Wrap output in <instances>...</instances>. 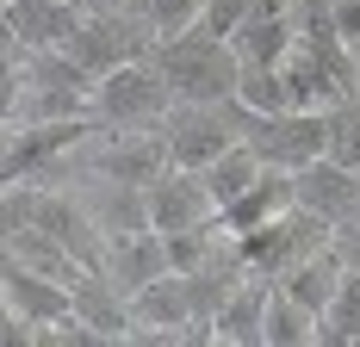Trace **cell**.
Wrapping results in <instances>:
<instances>
[{
    "instance_id": "cell-1",
    "label": "cell",
    "mask_w": 360,
    "mask_h": 347,
    "mask_svg": "<svg viewBox=\"0 0 360 347\" xmlns=\"http://www.w3.org/2000/svg\"><path fill=\"white\" fill-rule=\"evenodd\" d=\"M149 63L168 74L174 105H224V100H236V87H243V50L230 37L205 32V25L155 37Z\"/></svg>"
},
{
    "instance_id": "cell-2",
    "label": "cell",
    "mask_w": 360,
    "mask_h": 347,
    "mask_svg": "<svg viewBox=\"0 0 360 347\" xmlns=\"http://www.w3.org/2000/svg\"><path fill=\"white\" fill-rule=\"evenodd\" d=\"M168 105H174V87H168V74L155 69L149 56H137V63H124V69L100 74V87H94L100 124H162Z\"/></svg>"
},
{
    "instance_id": "cell-3",
    "label": "cell",
    "mask_w": 360,
    "mask_h": 347,
    "mask_svg": "<svg viewBox=\"0 0 360 347\" xmlns=\"http://www.w3.org/2000/svg\"><path fill=\"white\" fill-rule=\"evenodd\" d=\"M149 25V19H143ZM137 19H118V13H87L81 19V32L63 44L81 69H94V74H112V69H124V63H137V56H149L155 50V32H143Z\"/></svg>"
},
{
    "instance_id": "cell-4",
    "label": "cell",
    "mask_w": 360,
    "mask_h": 347,
    "mask_svg": "<svg viewBox=\"0 0 360 347\" xmlns=\"http://www.w3.org/2000/svg\"><path fill=\"white\" fill-rule=\"evenodd\" d=\"M162 131H168L174 168L205 174L217 155L236 143V118H230V105H180L174 118H162Z\"/></svg>"
},
{
    "instance_id": "cell-5",
    "label": "cell",
    "mask_w": 360,
    "mask_h": 347,
    "mask_svg": "<svg viewBox=\"0 0 360 347\" xmlns=\"http://www.w3.org/2000/svg\"><path fill=\"white\" fill-rule=\"evenodd\" d=\"M100 118V112H94ZM94 118H56V124H6V180H32L56 155H69L87 143Z\"/></svg>"
},
{
    "instance_id": "cell-6",
    "label": "cell",
    "mask_w": 360,
    "mask_h": 347,
    "mask_svg": "<svg viewBox=\"0 0 360 347\" xmlns=\"http://www.w3.org/2000/svg\"><path fill=\"white\" fill-rule=\"evenodd\" d=\"M0 292H6V310L32 316V322H63L75 316V285L56 273H37L32 261H19V254H6V267H0Z\"/></svg>"
},
{
    "instance_id": "cell-7",
    "label": "cell",
    "mask_w": 360,
    "mask_h": 347,
    "mask_svg": "<svg viewBox=\"0 0 360 347\" xmlns=\"http://www.w3.org/2000/svg\"><path fill=\"white\" fill-rule=\"evenodd\" d=\"M174 168V155H168V131L155 124V131H131V137L106 143L100 155H94V174L106 180V186H155L162 174Z\"/></svg>"
},
{
    "instance_id": "cell-8",
    "label": "cell",
    "mask_w": 360,
    "mask_h": 347,
    "mask_svg": "<svg viewBox=\"0 0 360 347\" xmlns=\"http://www.w3.org/2000/svg\"><path fill=\"white\" fill-rule=\"evenodd\" d=\"M81 6L75 0H6V37L13 50H63L81 32Z\"/></svg>"
},
{
    "instance_id": "cell-9",
    "label": "cell",
    "mask_w": 360,
    "mask_h": 347,
    "mask_svg": "<svg viewBox=\"0 0 360 347\" xmlns=\"http://www.w3.org/2000/svg\"><path fill=\"white\" fill-rule=\"evenodd\" d=\"M217 199L205 192V174L193 168H168L155 186H149V223L168 236V230H193V223H212Z\"/></svg>"
},
{
    "instance_id": "cell-10",
    "label": "cell",
    "mask_w": 360,
    "mask_h": 347,
    "mask_svg": "<svg viewBox=\"0 0 360 347\" xmlns=\"http://www.w3.org/2000/svg\"><path fill=\"white\" fill-rule=\"evenodd\" d=\"M292 205H298V174L292 168H261V180H255L236 205L217 211V230L224 236H243V230H261V223H280Z\"/></svg>"
},
{
    "instance_id": "cell-11",
    "label": "cell",
    "mask_w": 360,
    "mask_h": 347,
    "mask_svg": "<svg viewBox=\"0 0 360 347\" xmlns=\"http://www.w3.org/2000/svg\"><path fill=\"white\" fill-rule=\"evenodd\" d=\"M298 205L317 211V217H329V223H354L360 217V174L342 168L335 155L298 168Z\"/></svg>"
},
{
    "instance_id": "cell-12",
    "label": "cell",
    "mask_w": 360,
    "mask_h": 347,
    "mask_svg": "<svg viewBox=\"0 0 360 347\" xmlns=\"http://www.w3.org/2000/svg\"><path fill=\"white\" fill-rule=\"evenodd\" d=\"M267 298H274V279L249 267V279L217 310V341L224 347H267Z\"/></svg>"
},
{
    "instance_id": "cell-13",
    "label": "cell",
    "mask_w": 360,
    "mask_h": 347,
    "mask_svg": "<svg viewBox=\"0 0 360 347\" xmlns=\"http://www.w3.org/2000/svg\"><path fill=\"white\" fill-rule=\"evenodd\" d=\"M174 273L168 267V236L149 223V230H131V236H112V254H106V279L112 285H124V292H137L149 279Z\"/></svg>"
},
{
    "instance_id": "cell-14",
    "label": "cell",
    "mask_w": 360,
    "mask_h": 347,
    "mask_svg": "<svg viewBox=\"0 0 360 347\" xmlns=\"http://www.w3.org/2000/svg\"><path fill=\"white\" fill-rule=\"evenodd\" d=\"M193 322V292H186V273H162L131 292V329H168L180 335Z\"/></svg>"
},
{
    "instance_id": "cell-15",
    "label": "cell",
    "mask_w": 360,
    "mask_h": 347,
    "mask_svg": "<svg viewBox=\"0 0 360 347\" xmlns=\"http://www.w3.org/2000/svg\"><path fill=\"white\" fill-rule=\"evenodd\" d=\"M230 44L243 50L249 69H280L292 56V44H298V19H292V6H280V13H249L243 32L230 37Z\"/></svg>"
},
{
    "instance_id": "cell-16",
    "label": "cell",
    "mask_w": 360,
    "mask_h": 347,
    "mask_svg": "<svg viewBox=\"0 0 360 347\" xmlns=\"http://www.w3.org/2000/svg\"><path fill=\"white\" fill-rule=\"evenodd\" d=\"M261 168H267V162L255 155V143H243V137L230 143V149L217 155L212 168H205V192L217 199V211H224V205H236V199L249 192L255 180H261Z\"/></svg>"
},
{
    "instance_id": "cell-17",
    "label": "cell",
    "mask_w": 360,
    "mask_h": 347,
    "mask_svg": "<svg viewBox=\"0 0 360 347\" xmlns=\"http://www.w3.org/2000/svg\"><path fill=\"white\" fill-rule=\"evenodd\" d=\"M317 341V310H304L286 285L274 279V298H267V347H311Z\"/></svg>"
},
{
    "instance_id": "cell-18",
    "label": "cell",
    "mask_w": 360,
    "mask_h": 347,
    "mask_svg": "<svg viewBox=\"0 0 360 347\" xmlns=\"http://www.w3.org/2000/svg\"><path fill=\"white\" fill-rule=\"evenodd\" d=\"M25 81H37V87H69V93H94L100 87V74L81 69L69 50H25Z\"/></svg>"
},
{
    "instance_id": "cell-19",
    "label": "cell",
    "mask_w": 360,
    "mask_h": 347,
    "mask_svg": "<svg viewBox=\"0 0 360 347\" xmlns=\"http://www.w3.org/2000/svg\"><path fill=\"white\" fill-rule=\"evenodd\" d=\"M236 105L249 112H292V87H286V69H249L243 63V87H236Z\"/></svg>"
},
{
    "instance_id": "cell-20",
    "label": "cell",
    "mask_w": 360,
    "mask_h": 347,
    "mask_svg": "<svg viewBox=\"0 0 360 347\" xmlns=\"http://www.w3.org/2000/svg\"><path fill=\"white\" fill-rule=\"evenodd\" d=\"M205 13V0H143V19L155 37H174V32H193Z\"/></svg>"
},
{
    "instance_id": "cell-21",
    "label": "cell",
    "mask_w": 360,
    "mask_h": 347,
    "mask_svg": "<svg viewBox=\"0 0 360 347\" xmlns=\"http://www.w3.org/2000/svg\"><path fill=\"white\" fill-rule=\"evenodd\" d=\"M329 155L342 162V168L360 174V105H342L335 112V131H329Z\"/></svg>"
},
{
    "instance_id": "cell-22",
    "label": "cell",
    "mask_w": 360,
    "mask_h": 347,
    "mask_svg": "<svg viewBox=\"0 0 360 347\" xmlns=\"http://www.w3.org/2000/svg\"><path fill=\"white\" fill-rule=\"evenodd\" d=\"M243 19H249V0H205V13H199V25L217 37H236Z\"/></svg>"
},
{
    "instance_id": "cell-23",
    "label": "cell",
    "mask_w": 360,
    "mask_h": 347,
    "mask_svg": "<svg viewBox=\"0 0 360 347\" xmlns=\"http://www.w3.org/2000/svg\"><path fill=\"white\" fill-rule=\"evenodd\" d=\"M329 6H335V32H342V44L360 50V0H329Z\"/></svg>"
}]
</instances>
